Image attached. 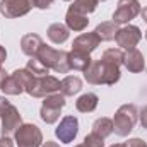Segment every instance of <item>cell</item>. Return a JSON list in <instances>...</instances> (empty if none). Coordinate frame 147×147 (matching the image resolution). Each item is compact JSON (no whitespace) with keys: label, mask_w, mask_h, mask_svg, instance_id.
Wrapping results in <instances>:
<instances>
[{"label":"cell","mask_w":147,"mask_h":147,"mask_svg":"<svg viewBox=\"0 0 147 147\" xmlns=\"http://www.w3.org/2000/svg\"><path fill=\"white\" fill-rule=\"evenodd\" d=\"M26 69H28L31 74L38 75V77H41V75H48V72H50V69H46V67H45V65L38 60L36 57H31V60L28 62Z\"/></svg>","instance_id":"obj_24"},{"label":"cell","mask_w":147,"mask_h":147,"mask_svg":"<svg viewBox=\"0 0 147 147\" xmlns=\"http://www.w3.org/2000/svg\"><path fill=\"white\" fill-rule=\"evenodd\" d=\"M123 65L127 67V70L132 74H140L146 69V60L142 51H139L137 48L134 50H127L123 53Z\"/></svg>","instance_id":"obj_13"},{"label":"cell","mask_w":147,"mask_h":147,"mask_svg":"<svg viewBox=\"0 0 147 147\" xmlns=\"http://www.w3.org/2000/svg\"><path fill=\"white\" fill-rule=\"evenodd\" d=\"M98 3H99L98 0H74L72 5H70L69 9L79 12V14L87 16V14H91V12H94V10L98 9Z\"/></svg>","instance_id":"obj_23"},{"label":"cell","mask_w":147,"mask_h":147,"mask_svg":"<svg viewBox=\"0 0 147 147\" xmlns=\"http://www.w3.org/2000/svg\"><path fill=\"white\" fill-rule=\"evenodd\" d=\"M139 120V110L135 105H121L113 116V132L120 137H128Z\"/></svg>","instance_id":"obj_3"},{"label":"cell","mask_w":147,"mask_h":147,"mask_svg":"<svg viewBox=\"0 0 147 147\" xmlns=\"http://www.w3.org/2000/svg\"><path fill=\"white\" fill-rule=\"evenodd\" d=\"M98 2H106V0H98Z\"/></svg>","instance_id":"obj_36"},{"label":"cell","mask_w":147,"mask_h":147,"mask_svg":"<svg viewBox=\"0 0 147 147\" xmlns=\"http://www.w3.org/2000/svg\"><path fill=\"white\" fill-rule=\"evenodd\" d=\"M146 39H147V31H146Z\"/></svg>","instance_id":"obj_38"},{"label":"cell","mask_w":147,"mask_h":147,"mask_svg":"<svg viewBox=\"0 0 147 147\" xmlns=\"http://www.w3.org/2000/svg\"><path fill=\"white\" fill-rule=\"evenodd\" d=\"M139 118H140L142 127H144V128H147V106H146V108H142V111L139 113Z\"/></svg>","instance_id":"obj_29"},{"label":"cell","mask_w":147,"mask_h":147,"mask_svg":"<svg viewBox=\"0 0 147 147\" xmlns=\"http://www.w3.org/2000/svg\"><path fill=\"white\" fill-rule=\"evenodd\" d=\"M80 89H82V80L77 75H67V77H63L60 80V92L65 98L80 92Z\"/></svg>","instance_id":"obj_19"},{"label":"cell","mask_w":147,"mask_h":147,"mask_svg":"<svg viewBox=\"0 0 147 147\" xmlns=\"http://www.w3.org/2000/svg\"><path fill=\"white\" fill-rule=\"evenodd\" d=\"M65 96L62 92H55V94H50L45 98L43 105H41V110H39V116L45 123L48 125H53L58 121L60 115H62V108L65 106Z\"/></svg>","instance_id":"obj_5"},{"label":"cell","mask_w":147,"mask_h":147,"mask_svg":"<svg viewBox=\"0 0 147 147\" xmlns=\"http://www.w3.org/2000/svg\"><path fill=\"white\" fill-rule=\"evenodd\" d=\"M142 7L139 0H118V5L113 12V22L120 24H128L132 19H135L140 14Z\"/></svg>","instance_id":"obj_8"},{"label":"cell","mask_w":147,"mask_h":147,"mask_svg":"<svg viewBox=\"0 0 147 147\" xmlns=\"http://www.w3.org/2000/svg\"><path fill=\"white\" fill-rule=\"evenodd\" d=\"M26 92L31 98H46L50 94L60 92V80L53 75H41L34 77L33 84L26 89Z\"/></svg>","instance_id":"obj_6"},{"label":"cell","mask_w":147,"mask_h":147,"mask_svg":"<svg viewBox=\"0 0 147 147\" xmlns=\"http://www.w3.org/2000/svg\"><path fill=\"white\" fill-rule=\"evenodd\" d=\"M98 103H99L98 94H94V92H86V94H82V96L77 98L75 108H77V111H80V113H92V111L98 108Z\"/></svg>","instance_id":"obj_18"},{"label":"cell","mask_w":147,"mask_h":147,"mask_svg":"<svg viewBox=\"0 0 147 147\" xmlns=\"http://www.w3.org/2000/svg\"><path fill=\"white\" fill-rule=\"evenodd\" d=\"M14 142L17 147H41L43 146V134L33 123H22L16 134Z\"/></svg>","instance_id":"obj_7"},{"label":"cell","mask_w":147,"mask_h":147,"mask_svg":"<svg viewBox=\"0 0 147 147\" xmlns=\"http://www.w3.org/2000/svg\"><path fill=\"white\" fill-rule=\"evenodd\" d=\"M140 16H142V19L147 22V7H144V9L140 10Z\"/></svg>","instance_id":"obj_32"},{"label":"cell","mask_w":147,"mask_h":147,"mask_svg":"<svg viewBox=\"0 0 147 147\" xmlns=\"http://www.w3.org/2000/svg\"><path fill=\"white\" fill-rule=\"evenodd\" d=\"M0 89H2L3 94H7V96H19V94L24 92V86L21 84V80H19L14 74H9V75H7V79L3 80V84H2Z\"/></svg>","instance_id":"obj_21"},{"label":"cell","mask_w":147,"mask_h":147,"mask_svg":"<svg viewBox=\"0 0 147 147\" xmlns=\"http://www.w3.org/2000/svg\"><path fill=\"white\" fill-rule=\"evenodd\" d=\"M127 147H147V142L139 139V137H134V139H128V142H125Z\"/></svg>","instance_id":"obj_26"},{"label":"cell","mask_w":147,"mask_h":147,"mask_svg":"<svg viewBox=\"0 0 147 147\" xmlns=\"http://www.w3.org/2000/svg\"><path fill=\"white\" fill-rule=\"evenodd\" d=\"M33 0H0V14L7 19H17L31 12Z\"/></svg>","instance_id":"obj_9"},{"label":"cell","mask_w":147,"mask_h":147,"mask_svg":"<svg viewBox=\"0 0 147 147\" xmlns=\"http://www.w3.org/2000/svg\"><path fill=\"white\" fill-rule=\"evenodd\" d=\"M14 140L10 139V137H5V135H2L0 137V147H14Z\"/></svg>","instance_id":"obj_28"},{"label":"cell","mask_w":147,"mask_h":147,"mask_svg":"<svg viewBox=\"0 0 147 147\" xmlns=\"http://www.w3.org/2000/svg\"><path fill=\"white\" fill-rule=\"evenodd\" d=\"M101 39L99 36L92 31V33H82L80 36H77L72 43V51H79V53H86L91 55L98 46H99Z\"/></svg>","instance_id":"obj_12"},{"label":"cell","mask_w":147,"mask_h":147,"mask_svg":"<svg viewBox=\"0 0 147 147\" xmlns=\"http://www.w3.org/2000/svg\"><path fill=\"white\" fill-rule=\"evenodd\" d=\"M75 147H86V146L84 144H79V146H75Z\"/></svg>","instance_id":"obj_35"},{"label":"cell","mask_w":147,"mask_h":147,"mask_svg":"<svg viewBox=\"0 0 147 147\" xmlns=\"http://www.w3.org/2000/svg\"><path fill=\"white\" fill-rule=\"evenodd\" d=\"M5 58H7V51H5V48L0 45V62H5Z\"/></svg>","instance_id":"obj_30"},{"label":"cell","mask_w":147,"mask_h":147,"mask_svg":"<svg viewBox=\"0 0 147 147\" xmlns=\"http://www.w3.org/2000/svg\"><path fill=\"white\" fill-rule=\"evenodd\" d=\"M63 2H72V0H63Z\"/></svg>","instance_id":"obj_37"},{"label":"cell","mask_w":147,"mask_h":147,"mask_svg":"<svg viewBox=\"0 0 147 147\" xmlns=\"http://www.w3.org/2000/svg\"><path fill=\"white\" fill-rule=\"evenodd\" d=\"M110 147H127L125 144H113V146H110Z\"/></svg>","instance_id":"obj_33"},{"label":"cell","mask_w":147,"mask_h":147,"mask_svg":"<svg viewBox=\"0 0 147 147\" xmlns=\"http://www.w3.org/2000/svg\"><path fill=\"white\" fill-rule=\"evenodd\" d=\"M46 34H48V38H50L51 43L62 45V43H65V41L69 39V36H70V29H69L65 24H62V22H53L51 26H48Z\"/></svg>","instance_id":"obj_16"},{"label":"cell","mask_w":147,"mask_h":147,"mask_svg":"<svg viewBox=\"0 0 147 147\" xmlns=\"http://www.w3.org/2000/svg\"><path fill=\"white\" fill-rule=\"evenodd\" d=\"M87 24H89V19H87V16H84V14H79V12H75V10H67V14H65V26L70 29V31H84L86 28H87Z\"/></svg>","instance_id":"obj_15"},{"label":"cell","mask_w":147,"mask_h":147,"mask_svg":"<svg viewBox=\"0 0 147 147\" xmlns=\"http://www.w3.org/2000/svg\"><path fill=\"white\" fill-rule=\"evenodd\" d=\"M118 29H120V26H118L116 22H113V21H105V22L98 24V28L94 29V33L99 36L101 41H113L115 36H116V33H118Z\"/></svg>","instance_id":"obj_20"},{"label":"cell","mask_w":147,"mask_h":147,"mask_svg":"<svg viewBox=\"0 0 147 147\" xmlns=\"http://www.w3.org/2000/svg\"><path fill=\"white\" fill-rule=\"evenodd\" d=\"M92 134H96V135H99L103 139L110 137L111 134H113V120L111 118H106V116L98 118L92 123Z\"/></svg>","instance_id":"obj_22"},{"label":"cell","mask_w":147,"mask_h":147,"mask_svg":"<svg viewBox=\"0 0 147 147\" xmlns=\"http://www.w3.org/2000/svg\"><path fill=\"white\" fill-rule=\"evenodd\" d=\"M82 144L86 147H105V139L91 132L89 135L84 137V142H82Z\"/></svg>","instance_id":"obj_25"},{"label":"cell","mask_w":147,"mask_h":147,"mask_svg":"<svg viewBox=\"0 0 147 147\" xmlns=\"http://www.w3.org/2000/svg\"><path fill=\"white\" fill-rule=\"evenodd\" d=\"M41 147H60V146H58L57 142H53V140H46V142H45Z\"/></svg>","instance_id":"obj_31"},{"label":"cell","mask_w":147,"mask_h":147,"mask_svg":"<svg viewBox=\"0 0 147 147\" xmlns=\"http://www.w3.org/2000/svg\"><path fill=\"white\" fill-rule=\"evenodd\" d=\"M2 63H3V62H0V74L3 72V67H2Z\"/></svg>","instance_id":"obj_34"},{"label":"cell","mask_w":147,"mask_h":147,"mask_svg":"<svg viewBox=\"0 0 147 147\" xmlns=\"http://www.w3.org/2000/svg\"><path fill=\"white\" fill-rule=\"evenodd\" d=\"M92 58L91 55H86V53H79V51H69V67L70 70H79V72H86L87 67L91 65Z\"/></svg>","instance_id":"obj_17"},{"label":"cell","mask_w":147,"mask_h":147,"mask_svg":"<svg viewBox=\"0 0 147 147\" xmlns=\"http://www.w3.org/2000/svg\"><path fill=\"white\" fill-rule=\"evenodd\" d=\"M43 45V39L39 34H34V33H29V34H24L22 39H21V50L24 55H28L29 58L31 57H36L39 48Z\"/></svg>","instance_id":"obj_14"},{"label":"cell","mask_w":147,"mask_h":147,"mask_svg":"<svg viewBox=\"0 0 147 147\" xmlns=\"http://www.w3.org/2000/svg\"><path fill=\"white\" fill-rule=\"evenodd\" d=\"M140 39H142V31H140V28H137L134 24H127V26L120 28L115 36L116 45L123 50H134Z\"/></svg>","instance_id":"obj_10"},{"label":"cell","mask_w":147,"mask_h":147,"mask_svg":"<svg viewBox=\"0 0 147 147\" xmlns=\"http://www.w3.org/2000/svg\"><path fill=\"white\" fill-rule=\"evenodd\" d=\"M33 2H34V7L41 9V10L50 9V7H51V3H53V0H33Z\"/></svg>","instance_id":"obj_27"},{"label":"cell","mask_w":147,"mask_h":147,"mask_svg":"<svg viewBox=\"0 0 147 147\" xmlns=\"http://www.w3.org/2000/svg\"><path fill=\"white\" fill-rule=\"evenodd\" d=\"M36 58L50 70H55L58 74H67L70 70L69 67V51L63 50H55L48 45H41L39 51H38Z\"/></svg>","instance_id":"obj_2"},{"label":"cell","mask_w":147,"mask_h":147,"mask_svg":"<svg viewBox=\"0 0 147 147\" xmlns=\"http://www.w3.org/2000/svg\"><path fill=\"white\" fill-rule=\"evenodd\" d=\"M0 120H2V135L5 137L14 135L16 130L22 125V116L19 110L5 96H0Z\"/></svg>","instance_id":"obj_4"},{"label":"cell","mask_w":147,"mask_h":147,"mask_svg":"<svg viewBox=\"0 0 147 147\" xmlns=\"http://www.w3.org/2000/svg\"><path fill=\"white\" fill-rule=\"evenodd\" d=\"M123 65L121 48H108L99 60H92L84 77L89 84L94 86H113L120 80V67Z\"/></svg>","instance_id":"obj_1"},{"label":"cell","mask_w":147,"mask_h":147,"mask_svg":"<svg viewBox=\"0 0 147 147\" xmlns=\"http://www.w3.org/2000/svg\"><path fill=\"white\" fill-rule=\"evenodd\" d=\"M77 134H79V120H77L75 116H72V115L63 116V118L60 120L58 127L55 128L57 139H58L60 142H63V144L74 142L75 137H77Z\"/></svg>","instance_id":"obj_11"}]
</instances>
